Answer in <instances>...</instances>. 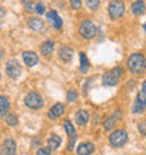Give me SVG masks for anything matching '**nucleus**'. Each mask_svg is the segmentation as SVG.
Here are the masks:
<instances>
[{
  "label": "nucleus",
  "mask_w": 146,
  "mask_h": 155,
  "mask_svg": "<svg viewBox=\"0 0 146 155\" xmlns=\"http://www.w3.org/2000/svg\"><path fill=\"white\" fill-rule=\"evenodd\" d=\"M132 13L136 14V16H142L143 13L146 12V4L143 0H136L134 4H132Z\"/></svg>",
  "instance_id": "dca6fc26"
},
{
  "label": "nucleus",
  "mask_w": 146,
  "mask_h": 155,
  "mask_svg": "<svg viewBox=\"0 0 146 155\" xmlns=\"http://www.w3.org/2000/svg\"><path fill=\"white\" fill-rule=\"evenodd\" d=\"M142 92H145V93H146V81L142 83Z\"/></svg>",
  "instance_id": "473e14b6"
},
{
  "label": "nucleus",
  "mask_w": 146,
  "mask_h": 155,
  "mask_svg": "<svg viewBox=\"0 0 146 155\" xmlns=\"http://www.w3.org/2000/svg\"><path fill=\"white\" fill-rule=\"evenodd\" d=\"M36 155H51V150L49 148H40L36 151Z\"/></svg>",
  "instance_id": "c85d7f7f"
},
{
  "label": "nucleus",
  "mask_w": 146,
  "mask_h": 155,
  "mask_svg": "<svg viewBox=\"0 0 146 155\" xmlns=\"http://www.w3.org/2000/svg\"><path fill=\"white\" fill-rule=\"evenodd\" d=\"M128 140V134L125 130H115L110 135V143L113 147H122Z\"/></svg>",
  "instance_id": "423d86ee"
},
{
  "label": "nucleus",
  "mask_w": 146,
  "mask_h": 155,
  "mask_svg": "<svg viewBox=\"0 0 146 155\" xmlns=\"http://www.w3.org/2000/svg\"><path fill=\"white\" fill-rule=\"evenodd\" d=\"M21 72H23L21 65L18 64V61H16V59H10V61L6 64V74H7V76L11 78V79L20 78Z\"/></svg>",
  "instance_id": "0eeeda50"
},
{
  "label": "nucleus",
  "mask_w": 146,
  "mask_h": 155,
  "mask_svg": "<svg viewBox=\"0 0 146 155\" xmlns=\"http://www.w3.org/2000/svg\"><path fill=\"white\" fill-rule=\"evenodd\" d=\"M25 106H28L30 109L36 110V109H41L44 106V100H42V96L36 92H30L27 96H25Z\"/></svg>",
  "instance_id": "20e7f679"
},
{
  "label": "nucleus",
  "mask_w": 146,
  "mask_h": 155,
  "mask_svg": "<svg viewBox=\"0 0 146 155\" xmlns=\"http://www.w3.org/2000/svg\"><path fill=\"white\" fill-rule=\"evenodd\" d=\"M118 118H119V111H115L113 116H110L106 121H104V128H106V130H111L114 127V124L117 123Z\"/></svg>",
  "instance_id": "aec40b11"
},
{
  "label": "nucleus",
  "mask_w": 146,
  "mask_h": 155,
  "mask_svg": "<svg viewBox=\"0 0 146 155\" xmlns=\"http://www.w3.org/2000/svg\"><path fill=\"white\" fill-rule=\"evenodd\" d=\"M69 3L73 10H79L81 7V0H69Z\"/></svg>",
  "instance_id": "a878e982"
},
{
  "label": "nucleus",
  "mask_w": 146,
  "mask_h": 155,
  "mask_svg": "<svg viewBox=\"0 0 146 155\" xmlns=\"http://www.w3.org/2000/svg\"><path fill=\"white\" fill-rule=\"evenodd\" d=\"M138 128H139V131H141L143 135H146V123H141V124L138 126Z\"/></svg>",
  "instance_id": "c756f323"
},
{
  "label": "nucleus",
  "mask_w": 146,
  "mask_h": 155,
  "mask_svg": "<svg viewBox=\"0 0 146 155\" xmlns=\"http://www.w3.org/2000/svg\"><path fill=\"white\" fill-rule=\"evenodd\" d=\"M4 118H6V121H7L8 126H16L17 123H18V118H17L16 114H6Z\"/></svg>",
  "instance_id": "b1692460"
},
{
  "label": "nucleus",
  "mask_w": 146,
  "mask_h": 155,
  "mask_svg": "<svg viewBox=\"0 0 146 155\" xmlns=\"http://www.w3.org/2000/svg\"><path fill=\"white\" fill-rule=\"evenodd\" d=\"M23 59H24L25 65L28 66H35L38 64V55L35 52H33V51H25L23 54Z\"/></svg>",
  "instance_id": "9d476101"
},
{
  "label": "nucleus",
  "mask_w": 146,
  "mask_h": 155,
  "mask_svg": "<svg viewBox=\"0 0 146 155\" xmlns=\"http://www.w3.org/2000/svg\"><path fill=\"white\" fill-rule=\"evenodd\" d=\"M3 58V49H0V59Z\"/></svg>",
  "instance_id": "f704fd0d"
},
{
  "label": "nucleus",
  "mask_w": 146,
  "mask_h": 155,
  "mask_svg": "<svg viewBox=\"0 0 146 155\" xmlns=\"http://www.w3.org/2000/svg\"><path fill=\"white\" fill-rule=\"evenodd\" d=\"M108 13L111 18H119V17L124 16V13H125V4L124 2L121 0H114L111 2L108 6Z\"/></svg>",
  "instance_id": "39448f33"
},
{
  "label": "nucleus",
  "mask_w": 146,
  "mask_h": 155,
  "mask_svg": "<svg viewBox=\"0 0 146 155\" xmlns=\"http://www.w3.org/2000/svg\"><path fill=\"white\" fill-rule=\"evenodd\" d=\"M53 47H55V42L51 40L42 42V45H41V52H42V55H44V57H49L53 51Z\"/></svg>",
  "instance_id": "f3484780"
},
{
  "label": "nucleus",
  "mask_w": 146,
  "mask_h": 155,
  "mask_svg": "<svg viewBox=\"0 0 146 155\" xmlns=\"http://www.w3.org/2000/svg\"><path fill=\"white\" fill-rule=\"evenodd\" d=\"M21 2H23V4H28V3H31V0H21Z\"/></svg>",
  "instance_id": "72a5a7b5"
},
{
  "label": "nucleus",
  "mask_w": 146,
  "mask_h": 155,
  "mask_svg": "<svg viewBox=\"0 0 146 155\" xmlns=\"http://www.w3.org/2000/svg\"><path fill=\"white\" fill-rule=\"evenodd\" d=\"M94 151L93 143H83L77 147V154L79 155H91Z\"/></svg>",
  "instance_id": "4468645a"
},
{
  "label": "nucleus",
  "mask_w": 146,
  "mask_h": 155,
  "mask_svg": "<svg viewBox=\"0 0 146 155\" xmlns=\"http://www.w3.org/2000/svg\"><path fill=\"white\" fill-rule=\"evenodd\" d=\"M79 33L83 38L86 40H90V38H93L97 33V27L94 24L91 20H84L81 21L80 25H79Z\"/></svg>",
  "instance_id": "7ed1b4c3"
},
{
  "label": "nucleus",
  "mask_w": 146,
  "mask_h": 155,
  "mask_svg": "<svg viewBox=\"0 0 146 155\" xmlns=\"http://www.w3.org/2000/svg\"><path fill=\"white\" fill-rule=\"evenodd\" d=\"M62 144V138L56 134H52L48 138V148L49 150H58Z\"/></svg>",
  "instance_id": "a211bd4d"
},
{
  "label": "nucleus",
  "mask_w": 146,
  "mask_h": 155,
  "mask_svg": "<svg viewBox=\"0 0 146 155\" xmlns=\"http://www.w3.org/2000/svg\"><path fill=\"white\" fill-rule=\"evenodd\" d=\"M25 7H27V10L28 12H35V4L31 2V3H28V4H25Z\"/></svg>",
  "instance_id": "7c9ffc66"
},
{
  "label": "nucleus",
  "mask_w": 146,
  "mask_h": 155,
  "mask_svg": "<svg viewBox=\"0 0 146 155\" xmlns=\"http://www.w3.org/2000/svg\"><path fill=\"white\" fill-rule=\"evenodd\" d=\"M86 6L90 10H97L98 6H100V0H86Z\"/></svg>",
  "instance_id": "393cba45"
},
{
  "label": "nucleus",
  "mask_w": 146,
  "mask_h": 155,
  "mask_svg": "<svg viewBox=\"0 0 146 155\" xmlns=\"http://www.w3.org/2000/svg\"><path fill=\"white\" fill-rule=\"evenodd\" d=\"M145 109H146V93L141 90L138 96H136V100H135L134 113H142Z\"/></svg>",
  "instance_id": "6e6552de"
},
{
  "label": "nucleus",
  "mask_w": 146,
  "mask_h": 155,
  "mask_svg": "<svg viewBox=\"0 0 146 155\" xmlns=\"http://www.w3.org/2000/svg\"><path fill=\"white\" fill-rule=\"evenodd\" d=\"M143 30H145V31H146V23H145V25H143Z\"/></svg>",
  "instance_id": "c9c22d12"
},
{
  "label": "nucleus",
  "mask_w": 146,
  "mask_h": 155,
  "mask_svg": "<svg viewBox=\"0 0 146 155\" xmlns=\"http://www.w3.org/2000/svg\"><path fill=\"white\" fill-rule=\"evenodd\" d=\"M8 107H10V103H8V99L6 96H0V116L4 117L6 113L8 111Z\"/></svg>",
  "instance_id": "412c9836"
},
{
  "label": "nucleus",
  "mask_w": 146,
  "mask_h": 155,
  "mask_svg": "<svg viewBox=\"0 0 146 155\" xmlns=\"http://www.w3.org/2000/svg\"><path fill=\"white\" fill-rule=\"evenodd\" d=\"M121 76H122V68L121 66H117V68H114V69L104 74L103 83L106 86H115L118 83V81L121 79Z\"/></svg>",
  "instance_id": "f03ea898"
},
{
  "label": "nucleus",
  "mask_w": 146,
  "mask_h": 155,
  "mask_svg": "<svg viewBox=\"0 0 146 155\" xmlns=\"http://www.w3.org/2000/svg\"><path fill=\"white\" fill-rule=\"evenodd\" d=\"M63 111H65V106H63L62 103H56L55 106L51 107V110H49V113H48V117L49 118H58L63 114Z\"/></svg>",
  "instance_id": "f8f14e48"
},
{
  "label": "nucleus",
  "mask_w": 146,
  "mask_h": 155,
  "mask_svg": "<svg viewBox=\"0 0 146 155\" xmlns=\"http://www.w3.org/2000/svg\"><path fill=\"white\" fill-rule=\"evenodd\" d=\"M128 68L131 72L134 74H142L146 69V59L143 57V54L135 52L128 58Z\"/></svg>",
  "instance_id": "f257e3e1"
},
{
  "label": "nucleus",
  "mask_w": 146,
  "mask_h": 155,
  "mask_svg": "<svg viewBox=\"0 0 146 155\" xmlns=\"http://www.w3.org/2000/svg\"><path fill=\"white\" fill-rule=\"evenodd\" d=\"M46 17L49 18V21L53 24V27H55V28L59 30L62 27V18L58 16V13L55 12V10H51V12L46 13Z\"/></svg>",
  "instance_id": "2eb2a0df"
},
{
  "label": "nucleus",
  "mask_w": 146,
  "mask_h": 155,
  "mask_svg": "<svg viewBox=\"0 0 146 155\" xmlns=\"http://www.w3.org/2000/svg\"><path fill=\"white\" fill-rule=\"evenodd\" d=\"M16 150H17V145H16V141L13 138H7L4 140L3 143V152L6 155H16Z\"/></svg>",
  "instance_id": "1a4fd4ad"
},
{
  "label": "nucleus",
  "mask_w": 146,
  "mask_h": 155,
  "mask_svg": "<svg viewBox=\"0 0 146 155\" xmlns=\"http://www.w3.org/2000/svg\"><path fill=\"white\" fill-rule=\"evenodd\" d=\"M35 12L38 13V14H44L45 13V6L42 3H36L35 4Z\"/></svg>",
  "instance_id": "cd10ccee"
},
{
  "label": "nucleus",
  "mask_w": 146,
  "mask_h": 155,
  "mask_svg": "<svg viewBox=\"0 0 146 155\" xmlns=\"http://www.w3.org/2000/svg\"><path fill=\"white\" fill-rule=\"evenodd\" d=\"M4 16H6V12H4L3 8L0 7V20H2V18H3V17H4Z\"/></svg>",
  "instance_id": "2f4dec72"
},
{
  "label": "nucleus",
  "mask_w": 146,
  "mask_h": 155,
  "mask_svg": "<svg viewBox=\"0 0 146 155\" xmlns=\"http://www.w3.org/2000/svg\"><path fill=\"white\" fill-rule=\"evenodd\" d=\"M76 99H77V92H75V90L68 92V102H75Z\"/></svg>",
  "instance_id": "bb28decb"
},
{
  "label": "nucleus",
  "mask_w": 146,
  "mask_h": 155,
  "mask_svg": "<svg viewBox=\"0 0 146 155\" xmlns=\"http://www.w3.org/2000/svg\"><path fill=\"white\" fill-rule=\"evenodd\" d=\"M63 126H65V131H66V134L69 135L70 138H75L76 130H75V127H73L72 123H70L69 120H65V123H63Z\"/></svg>",
  "instance_id": "4be33fe9"
},
{
  "label": "nucleus",
  "mask_w": 146,
  "mask_h": 155,
  "mask_svg": "<svg viewBox=\"0 0 146 155\" xmlns=\"http://www.w3.org/2000/svg\"><path fill=\"white\" fill-rule=\"evenodd\" d=\"M89 121V111L87 110H79L76 114V123L79 126H84Z\"/></svg>",
  "instance_id": "6ab92c4d"
},
{
  "label": "nucleus",
  "mask_w": 146,
  "mask_h": 155,
  "mask_svg": "<svg viewBox=\"0 0 146 155\" xmlns=\"http://www.w3.org/2000/svg\"><path fill=\"white\" fill-rule=\"evenodd\" d=\"M89 71V59L84 52H80V72H87Z\"/></svg>",
  "instance_id": "5701e85b"
},
{
  "label": "nucleus",
  "mask_w": 146,
  "mask_h": 155,
  "mask_svg": "<svg viewBox=\"0 0 146 155\" xmlns=\"http://www.w3.org/2000/svg\"><path fill=\"white\" fill-rule=\"evenodd\" d=\"M28 27L30 28H33L34 31H36V33H41V31H44L45 24L41 18H38V17H33V18H30L28 20Z\"/></svg>",
  "instance_id": "9b49d317"
},
{
  "label": "nucleus",
  "mask_w": 146,
  "mask_h": 155,
  "mask_svg": "<svg viewBox=\"0 0 146 155\" xmlns=\"http://www.w3.org/2000/svg\"><path fill=\"white\" fill-rule=\"evenodd\" d=\"M59 58L63 62H70L73 58V49L70 47H61V49H59Z\"/></svg>",
  "instance_id": "ddd939ff"
}]
</instances>
